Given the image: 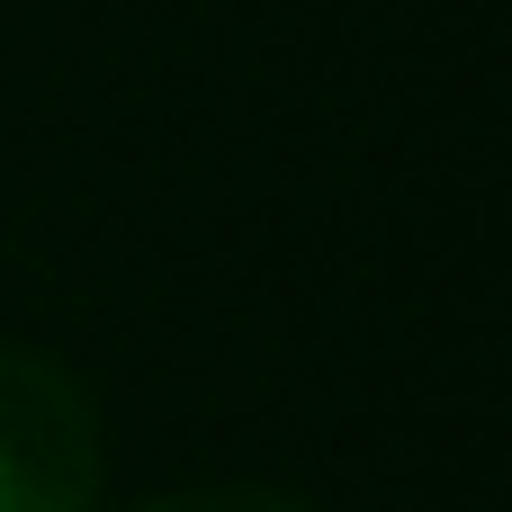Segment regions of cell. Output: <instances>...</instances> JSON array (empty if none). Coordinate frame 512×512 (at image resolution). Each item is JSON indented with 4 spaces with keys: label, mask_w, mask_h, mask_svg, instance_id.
<instances>
[{
    "label": "cell",
    "mask_w": 512,
    "mask_h": 512,
    "mask_svg": "<svg viewBox=\"0 0 512 512\" xmlns=\"http://www.w3.org/2000/svg\"><path fill=\"white\" fill-rule=\"evenodd\" d=\"M99 504V405L90 387L0 342V512H90Z\"/></svg>",
    "instance_id": "obj_1"
},
{
    "label": "cell",
    "mask_w": 512,
    "mask_h": 512,
    "mask_svg": "<svg viewBox=\"0 0 512 512\" xmlns=\"http://www.w3.org/2000/svg\"><path fill=\"white\" fill-rule=\"evenodd\" d=\"M135 512H315L306 495H279V486H189V495H162V504Z\"/></svg>",
    "instance_id": "obj_2"
}]
</instances>
